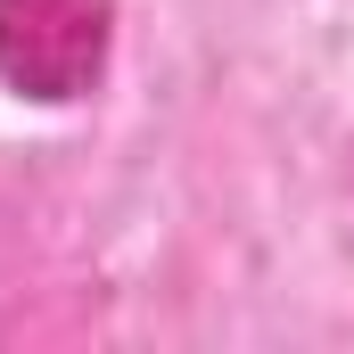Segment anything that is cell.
Segmentation results:
<instances>
[{"instance_id": "obj_1", "label": "cell", "mask_w": 354, "mask_h": 354, "mask_svg": "<svg viewBox=\"0 0 354 354\" xmlns=\"http://www.w3.org/2000/svg\"><path fill=\"white\" fill-rule=\"evenodd\" d=\"M107 58V0H0V75L25 99H75Z\"/></svg>"}]
</instances>
